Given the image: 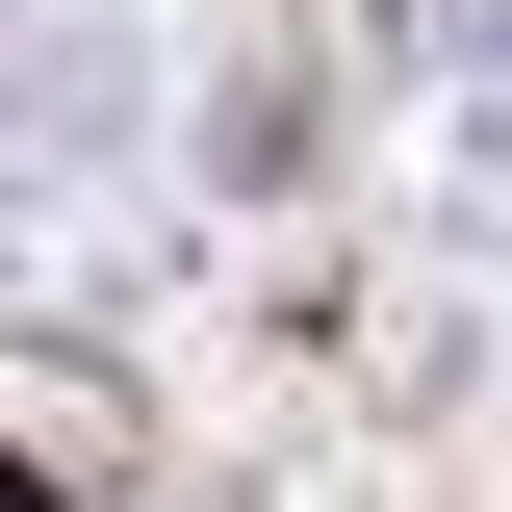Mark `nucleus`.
I'll use <instances>...</instances> for the list:
<instances>
[{
    "mask_svg": "<svg viewBox=\"0 0 512 512\" xmlns=\"http://www.w3.org/2000/svg\"><path fill=\"white\" fill-rule=\"evenodd\" d=\"M0 512H52V487H26V461H0Z\"/></svg>",
    "mask_w": 512,
    "mask_h": 512,
    "instance_id": "obj_2",
    "label": "nucleus"
},
{
    "mask_svg": "<svg viewBox=\"0 0 512 512\" xmlns=\"http://www.w3.org/2000/svg\"><path fill=\"white\" fill-rule=\"evenodd\" d=\"M180 154H205V205H308V154H333V128H308V52H231Z\"/></svg>",
    "mask_w": 512,
    "mask_h": 512,
    "instance_id": "obj_1",
    "label": "nucleus"
}]
</instances>
